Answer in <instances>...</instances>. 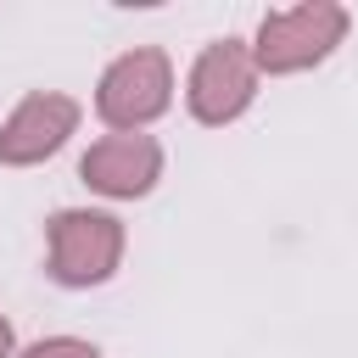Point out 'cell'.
Returning a JSON list of instances; mask_svg holds the SVG:
<instances>
[{"label":"cell","instance_id":"3957f363","mask_svg":"<svg viewBox=\"0 0 358 358\" xmlns=\"http://www.w3.org/2000/svg\"><path fill=\"white\" fill-rule=\"evenodd\" d=\"M123 257V224L112 213L67 207L50 218V274L62 285H101Z\"/></svg>","mask_w":358,"mask_h":358},{"label":"cell","instance_id":"5b68a950","mask_svg":"<svg viewBox=\"0 0 358 358\" xmlns=\"http://www.w3.org/2000/svg\"><path fill=\"white\" fill-rule=\"evenodd\" d=\"M78 173H84L90 190H101L112 201H134L162 179V145L151 134H140V129L134 134H106V140H95L84 151Z\"/></svg>","mask_w":358,"mask_h":358},{"label":"cell","instance_id":"52a82bcc","mask_svg":"<svg viewBox=\"0 0 358 358\" xmlns=\"http://www.w3.org/2000/svg\"><path fill=\"white\" fill-rule=\"evenodd\" d=\"M17 358H95V347H90V341H78V336H45V341L22 347Z\"/></svg>","mask_w":358,"mask_h":358},{"label":"cell","instance_id":"7a4b0ae2","mask_svg":"<svg viewBox=\"0 0 358 358\" xmlns=\"http://www.w3.org/2000/svg\"><path fill=\"white\" fill-rule=\"evenodd\" d=\"M173 101V67L162 50H129L117 56L106 73H101V90H95V112L101 123H112L117 134H134L145 129L151 117H162Z\"/></svg>","mask_w":358,"mask_h":358},{"label":"cell","instance_id":"277c9868","mask_svg":"<svg viewBox=\"0 0 358 358\" xmlns=\"http://www.w3.org/2000/svg\"><path fill=\"white\" fill-rule=\"evenodd\" d=\"M252 95H257V67H252V50L241 39H218V45H207L196 56L190 90H185L196 123H213L218 129V123L241 117L252 106Z\"/></svg>","mask_w":358,"mask_h":358},{"label":"cell","instance_id":"6da1fadb","mask_svg":"<svg viewBox=\"0 0 358 358\" xmlns=\"http://www.w3.org/2000/svg\"><path fill=\"white\" fill-rule=\"evenodd\" d=\"M347 34V6L336 0H308L291 11H268L252 45V67L257 73H302L313 62H324Z\"/></svg>","mask_w":358,"mask_h":358},{"label":"cell","instance_id":"ba28073f","mask_svg":"<svg viewBox=\"0 0 358 358\" xmlns=\"http://www.w3.org/2000/svg\"><path fill=\"white\" fill-rule=\"evenodd\" d=\"M0 358H11V324L0 319Z\"/></svg>","mask_w":358,"mask_h":358},{"label":"cell","instance_id":"8992f818","mask_svg":"<svg viewBox=\"0 0 358 358\" xmlns=\"http://www.w3.org/2000/svg\"><path fill=\"white\" fill-rule=\"evenodd\" d=\"M73 129H78V101L56 95V90H39V95L17 101V112L0 123V162L6 168L45 162L50 151H62V140Z\"/></svg>","mask_w":358,"mask_h":358}]
</instances>
